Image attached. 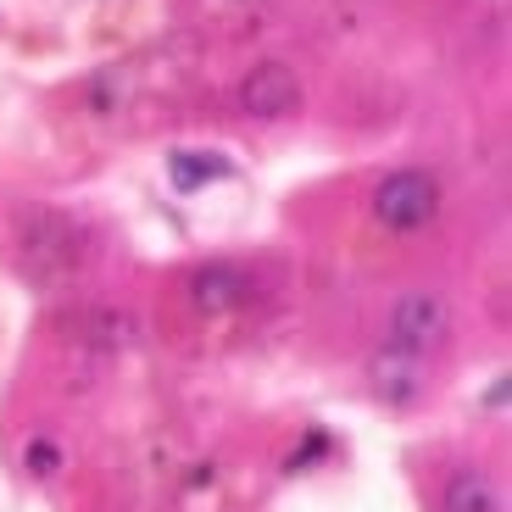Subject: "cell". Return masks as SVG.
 Returning <instances> with one entry per match:
<instances>
[{"instance_id":"cell-1","label":"cell","mask_w":512,"mask_h":512,"mask_svg":"<svg viewBox=\"0 0 512 512\" xmlns=\"http://www.w3.org/2000/svg\"><path fill=\"white\" fill-rule=\"evenodd\" d=\"M373 212H379V223H390V229H423V223H435V212H440V184L429 179V173H418V167L390 173V179L379 184V195H373Z\"/></svg>"},{"instance_id":"cell-2","label":"cell","mask_w":512,"mask_h":512,"mask_svg":"<svg viewBox=\"0 0 512 512\" xmlns=\"http://www.w3.org/2000/svg\"><path fill=\"white\" fill-rule=\"evenodd\" d=\"M446 334H451V301L429 290L407 295L396 307V318H390V340L401 351H412V357H429L435 346H446Z\"/></svg>"},{"instance_id":"cell-3","label":"cell","mask_w":512,"mask_h":512,"mask_svg":"<svg viewBox=\"0 0 512 512\" xmlns=\"http://www.w3.org/2000/svg\"><path fill=\"white\" fill-rule=\"evenodd\" d=\"M240 101L251 117H290L301 106V78L284 62H256L240 84Z\"/></svg>"},{"instance_id":"cell-4","label":"cell","mask_w":512,"mask_h":512,"mask_svg":"<svg viewBox=\"0 0 512 512\" xmlns=\"http://www.w3.org/2000/svg\"><path fill=\"white\" fill-rule=\"evenodd\" d=\"M23 251H28V262H67V268H73L84 245H78V234L67 229L62 218L34 212V218H28V234H23Z\"/></svg>"},{"instance_id":"cell-5","label":"cell","mask_w":512,"mask_h":512,"mask_svg":"<svg viewBox=\"0 0 512 512\" xmlns=\"http://www.w3.org/2000/svg\"><path fill=\"white\" fill-rule=\"evenodd\" d=\"M229 173H234V162L218 156V151H173V162H167V179H173V190H184V195L229 179Z\"/></svg>"},{"instance_id":"cell-6","label":"cell","mask_w":512,"mask_h":512,"mask_svg":"<svg viewBox=\"0 0 512 512\" xmlns=\"http://www.w3.org/2000/svg\"><path fill=\"white\" fill-rule=\"evenodd\" d=\"M373 384H379V396L407 401L423 384V357H412V351H401V346L379 351V357H373Z\"/></svg>"},{"instance_id":"cell-7","label":"cell","mask_w":512,"mask_h":512,"mask_svg":"<svg viewBox=\"0 0 512 512\" xmlns=\"http://www.w3.org/2000/svg\"><path fill=\"white\" fill-rule=\"evenodd\" d=\"M190 295H195V307H240V301H251V284L240 279L234 268H201L190 279Z\"/></svg>"},{"instance_id":"cell-8","label":"cell","mask_w":512,"mask_h":512,"mask_svg":"<svg viewBox=\"0 0 512 512\" xmlns=\"http://www.w3.org/2000/svg\"><path fill=\"white\" fill-rule=\"evenodd\" d=\"M446 512H501L496 479H490V474H474V468L451 474V485H446Z\"/></svg>"},{"instance_id":"cell-9","label":"cell","mask_w":512,"mask_h":512,"mask_svg":"<svg viewBox=\"0 0 512 512\" xmlns=\"http://www.w3.org/2000/svg\"><path fill=\"white\" fill-rule=\"evenodd\" d=\"M28 468H39V474H56V446H51V440H34V446H28Z\"/></svg>"}]
</instances>
